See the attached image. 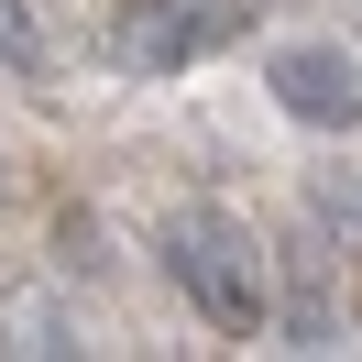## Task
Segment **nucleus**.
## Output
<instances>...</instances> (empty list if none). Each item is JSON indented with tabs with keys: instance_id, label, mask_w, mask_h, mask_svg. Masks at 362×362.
<instances>
[{
	"instance_id": "nucleus-1",
	"label": "nucleus",
	"mask_w": 362,
	"mask_h": 362,
	"mask_svg": "<svg viewBox=\"0 0 362 362\" xmlns=\"http://www.w3.org/2000/svg\"><path fill=\"white\" fill-rule=\"evenodd\" d=\"M154 242H165V274L198 296V318H209V329L252 340V329L274 318V296H264V242H252L230 209H176Z\"/></svg>"
},
{
	"instance_id": "nucleus-2",
	"label": "nucleus",
	"mask_w": 362,
	"mask_h": 362,
	"mask_svg": "<svg viewBox=\"0 0 362 362\" xmlns=\"http://www.w3.org/2000/svg\"><path fill=\"white\" fill-rule=\"evenodd\" d=\"M264 88H274V110L308 121V132H351V121H362V66L340 45H286L264 66Z\"/></svg>"
},
{
	"instance_id": "nucleus-3",
	"label": "nucleus",
	"mask_w": 362,
	"mask_h": 362,
	"mask_svg": "<svg viewBox=\"0 0 362 362\" xmlns=\"http://www.w3.org/2000/svg\"><path fill=\"white\" fill-rule=\"evenodd\" d=\"M209 33H220V11H176V23L154 33V66H187V55H198Z\"/></svg>"
},
{
	"instance_id": "nucleus-4",
	"label": "nucleus",
	"mask_w": 362,
	"mask_h": 362,
	"mask_svg": "<svg viewBox=\"0 0 362 362\" xmlns=\"http://www.w3.org/2000/svg\"><path fill=\"white\" fill-rule=\"evenodd\" d=\"M0 66H45V33L23 23V0H0Z\"/></svg>"
},
{
	"instance_id": "nucleus-5",
	"label": "nucleus",
	"mask_w": 362,
	"mask_h": 362,
	"mask_svg": "<svg viewBox=\"0 0 362 362\" xmlns=\"http://www.w3.org/2000/svg\"><path fill=\"white\" fill-rule=\"evenodd\" d=\"M11 351H77V329H55L45 308H11Z\"/></svg>"
},
{
	"instance_id": "nucleus-6",
	"label": "nucleus",
	"mask_w": 362,
	"mask_h": 362,
	"mask_svg": "<svg viewBox=\"0 0 362 362\" xmlns=\"http://www.w3.org/2000/svg\"><path fill=\"white\" fill-rule=\"evenodd\" d=\"M318 220H340V230H362V176H318Z\"/></svg>"
}]
</instances>
